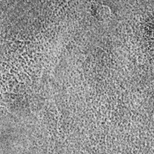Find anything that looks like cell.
<instances>
[{
    "mask_svg": "<svg viewBox=\"0 0 154 154\" xmlns=\"http://www.w3.org/2000/svg\"><path fill=\"white\" fill-rule=\"evenodd\" d=\"M91 11L93 15L100 21L106 20L111 15V10L108 7L99 4L92 5Z\"/></svg>",
    "mask_w": 154,
    "mask_h": 154,
    "instance_id": "cell-1",
    "label": "cell"
}]
</instances>
